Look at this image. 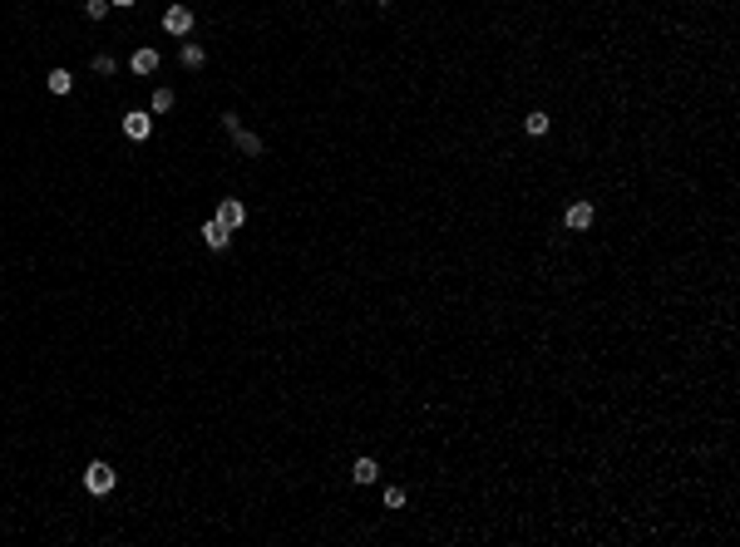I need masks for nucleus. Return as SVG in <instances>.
I'll list each match as a JSON object with an SVG mask.
<instances>
[{"label": "nucleus", "mask_w": 740, "mask_h": 547, "mask_svg": "<svg viewBox=\"0 0 740 547\" xmlns=\"http://www.w3.org/2000/svg\"><path fill=\"white\" fill-rule=\"evenodd\" d=\"M114 483H118V473L109 468L104 458H94V463L84 468V488H89L94 498H104V493H114Z\"/></svg>", "instance_id": "f257e3e1"}, {"label": "nucleus", "mask_w": 740, "mask_h": 547, "mask_svg": "<svg viewBox=\"0 0 740 547\" xmlns=\"http://www.w3.org/2000/svg\"><path fill=\"white\" fill-rule=\"evenodd\" d=\"M217 222L237 237V232H242V222H247V203H242V198H222V203H217Z\"/></svg>", "instance_id": "f03ea898"}, {"label": "nucleus", "mask_w": 740, "mask_h": 547, "mask_svg": "<svg viewBox=\"0 0 740 547\" xmlns=\"http://www.w3.org/2000/svg\"><path fill=\"white\" fill-rule=\"evenodd\" d=\"M163 30H168V35H188V30H193V10H188V5H168V10H163Z\"/></svg>", "instance_id": "7ed1b4c3"}, {"label": "nucleus", "mask_w": 740, "mask_h": 547, "mask_svg": "<svg viewBox=\"0 0 740 547\" xmlns=\"http://www.w3.org/2000/svg\"><path fill=\"white\" fill-rule=\"evenodd\" d=\"M123 133L133 138V143H143L148 133H153V113H143V109H133V113H123Z\"/></svg>", "instance_id": "20e7f679"}, {"label": "nucleus", "mask_w": 740, "mask_h": 547, "mask_svg": "<svg viewBox=\"0 0 740 547\" xmlns=\"http://www.w3.org/2000/svg\"><path fill=\"white\" fill-rule=\"evenodd\" d=\"M203 242H208L212 252H222V247H227V242H232V232H227V227H222V222L212 218V222H203Z\"/></svg>", "instance_id": "39448f33"}, {"label": "nucleus", "mask_w": 740, "mask_h": 547, "mask_svg": "<svg viewBox=\"0 0 740 547\" xmlns=\"http://www.w3.org/2000/svg\"><path fill=\"white\" fill-rule=\"evenodd\" d=\"M568 227H573V232H587V227H592V203H573V208H568Z\"/></svg>", "instance_id": "423d86ee"}, {"label": "nucleus", "mask_w": 740, "mask_h": 547, "mask_svg": "<svg viewBox=\"0 0 740 547\" xmlns=\"http://www.w3.org/2000/svg\"><path fill=\"white\" fill-rule=\"evenodd\" d=\"M128 64H133V74H153V69H158V50H148V45H143V50H133V60H128Z\"/></svg>", "instance_id": "0eeeda50"}, {"label": "nucleus", "mask_w": 740, "mask_h": 547, "mask_svg": "<svg viewBox=\"0 0 740 547\" xmlns=\"http://www.w3.org/2000/svg\"><path fill=\"white\" fill-rule=\"evenodd\" d=\"M232 143H237L247 158H262V148H267V143H262L257 133H247V128H237V133H232Z\"/></svg>", "instance_id": "6e6552de"}, {"label": "nucleus", "mask_w": 740, "mask_h": 547, "mask_svg": "<svg viewBox=\"0 0 740 547\" xmlns=\"http://www.w3.org/2000/svg\"><path fill=\"white\" fill-rule=\"evenodd\" d=\"M45 84H50V94H70V89H74V74H70V69H50Z\"/></svg>", "instance_id": "1a4fd4ad"}, {"label": "nucleus", "mask_w": 740, "mask_h": 547, "mask_svg": "<svg viewBox=\"0 0 740 547\" xmlns=\"http://www.w3.org/2000/svg\"><path fill=\"white\" fill-rule=\"evenodd\" d=\"M350 478H355V483H375V478H380V463H375V458H355Z\"/></svg>", "instance_id": "9d476101"}, {"label": "nucleus", "mask_w": 740, "mask_h": 547, "mask_svg": "<svg viewBox=\"0 0 740 547\" xmlns=\"http://www.w3.org/2000/svg\"><path fill=\"white\" fill-rule=\"evenodd\" d=\"M178 60H183V64H188V69H203V60H208V50H203V45H193V40H188V45H183V50H178Z\"/></svg>", "instance_id": "9b49d317"}, {"label": "nucleus", "mask_w": 740, "mask_h": 547, "mask_svg": "<svg viewBox=\"0 0 740 547\" xmlns=\"http://www.w3.org/2000/svg\"><path fill=\"white\" fill-rule=\"evenodd\" d=\"M548 123H553V118H548V113H543V109H533L529 118H524V128H529L533 138H543V133H548Z\"/></svg>", "instance_id": "f8f14e48"}, {"label": "nucleus", "mask_w": 740, "mask_h": 547, "mask_svg": "<svg viewBox=\"0 0 740 547\" xmlns=\"http://www.w3.org/2000/svg\"><path fill=\"white\" fill-rule=\"evenodd\" d=\"M173 109V89H153V104H148V113L158 118V113H168Z\"/></svg>", "instance_id": "ddd939ff"}, {"label": "nucleus", "mask_w": 740, "mask_h": 547, "mask_svg": "<svg viewBox=\"0 0 740 547\" xmlns=\"http://www.w3.org/2000/svg\"><path fill=\"white\" fill-rule=\"evenodd\" d=\"M84 15H89V20H104V15H109V0H84Z\"/></svg>", "instance_id": "4468645a"}, {"label": "nucleus", "mask_w": 740, "mask_h": 547, "mask_svg": "<svg viewBox=\"0 0 740 547\" xmlns=\"http://www.w3.org/2000/svg\"><path fill=\"white\" fill-rule=\"evenodd\" d=\"M385 508H405V488H385Z\"/></svg>", "instance_id": "2eb2a0df"}, {"label": "nucleus", "mask_w": 740, "mask_h": 547, "mask_svg": "<svg viewBox=\"0 0 740 547\" xmlns=\"http://www.w3.org/2000/svg\"><path fill=\"white\" fill-rule=\"evenodd\" d=\"M94 74H114V60L109 55H94Z\"/></svg>", "instance_id": "dca6fc26"}, {"label": "nucleus", "mask_w": 740, "mask_h": 547, "mask_svg": "<svg viewBox=\"0 0 740 547\" xmlns=\"http://www.w3.org/2000/svg\"><path fill=\"white\" fill-rule=\"evenodd\" d=\"M109 5H118V10H123V5H133V0H109Z\"/></svg>", "instance_id": "f3484780"}, {"label": "nucleus", "mask_w": 740, "mask_h": 547, "mask_svg": "<svg viewBox=\"0 0 740 547\" xmlns=\"http://www.w3.org/2000/svg\"><path fill=\"white\" fill-rule=\"evenodd\" d=\"M380 5H390V0H380Z\"/></svg>", "instance_id": "a211bd4d"}]
</instances>
